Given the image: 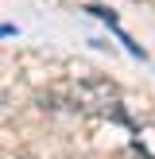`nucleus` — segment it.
<instances>
[{
  "label": "nucleus",
  "instance_id": "1",
  "mask_svg": "<svg viewBox=\"0 0 155 159\" xmlns=\"http://www.w3.org/2000/svg\"><path fill=\"white\" fill-rule=\"evenodd\" d=\"M74 101L82 109H89V113H116L120 89H116L113 82H105V78H89V82L74 85Z\"/></svg>",
  "mask_w": 155,
  "mask_h": 159
}]
</instances>
